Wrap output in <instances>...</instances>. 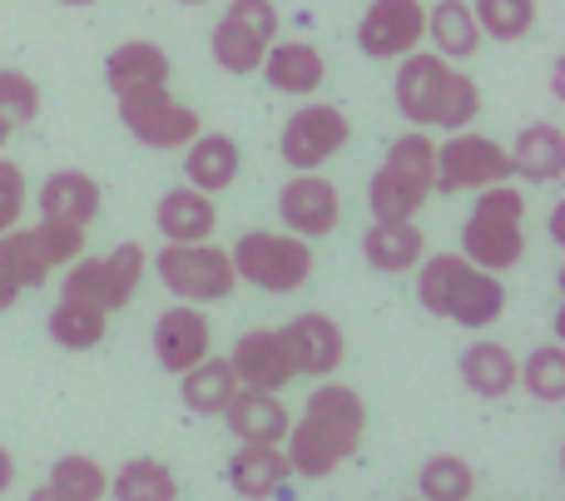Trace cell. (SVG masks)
Returning <instances> with one entry per match:
<instances>
[{
	"label": "cell",
	"instance_id": "1",
	"mask_svg": "<svg viewBox=\"0 0 565 501\" xmlns=\"http://www.w3.org/2000/svg\"><path fill=\"white\" fill-rule=\"evenodd\" d=\"M362 437H367V403L348 383H328L322 377L312 387V397L302 403L298 423H288L282 457H288L292 477L322 482V477H332L338 467H348L362 452Z\"/></svg>",
	"mask_w": 565,
	"mask_h": 501
},
{
	"label": "cell",
	"instance_id": "2",
	"mask_svg": "<svg viewBox=\"0 0 565 501\" xmlns=\"http://www.w3.org/2000/svg\"><path fill=\"white\" fill-rule=\"evenodd\" d=\"M392 99H397L402 119H412L417 129H467L481 115V89L471 75H461L451 60L431 55H402L397 79H392Z\"/></svg>",
	"mask_w": 565,
	"mask_h": 501
},
{
	"label": "cell",
	"instance_id": "3",
	"mask_svg": "<svg viewBox=\"0 0 565 501\" xmlns=\"http://www.w3.org/2000/svg\"><path fill=\"white\" fill-rule=\"evenodd\" d=\"M417 303L431 318H447V323L481 333L507 313V288L497 274L471 264L467 254H437L417 264Z\"/></svg>",
	"mask_w": 565,
	"mask_h": 501
},
{
	"label": "cell",
	"instance_id": "4",
	"mask_svg": "<svg viewBox=\"0 0 565 501\" xmlns=\"http://www.w3.org/2000/svg\"><path fill=\"white\" fill-rule=\"evenodd\" d=\"M467 224H461V254L487 274H511L526 258V194L516 184H487L477 189Z\"/></svg>",
	"mask_w": 565,
	"mask_h": 501
},
{
	"label": "cell",
	"instance_id": "5",
	"mask_svg": "<svg viewBox=\"0 0 565 501\" xmlns=\"http://www.w3.org/2000/svg\"><path fill=\"white\" fill-rule=\"evenodd\" d=\"M437 194V139L427 129L402 135L387 149L367 184V209L372 218H417Z\"/></svg>",
	"mask_w": 565,
	"mask_h": 501
},
{
	"label": "cell",
	"instance_id": "6",
	"mask_svg": "<svg viewBox=\"0 0 565 501\" xmlns=\"http://www.w3.org/2000/svg\"><path fill=\"white\" fill-rule=\"evenodd\" d=\"M65 268L70 274L60 278V294L79 298V303L99 308V313H119V308L135 303L139 284H145L149 248L129 238V244L109 248L105 258H75V264H65Z\"/></svg>",
	"mask_w": 565,
	"mask_h": 501
},
{
	"label": "cell",
	"instance_id": "7",
	"mask_svg": "<svg viewBox=\"0 0 565 501\" xmlns=\"http://www.w3.org/2000/svg\"><path fill=\"white\" fill-rule=\"evenodd\" d=\"M228 258H234L238 284H254V288H264V294H298L312 278V248H308V238H298V234L254 228V234H244L228 248Z\"/></svg>",
	"mask_w": 565,
	"mask_h": 501
},
{
	"label": "cell",
	"instance_id": "8",
	"mask_svg": "<svg viewBox=\"0 0 565 501\" xmlns=\"http://www.w3.org/2000/svg\"><path fill=\"white\" fill-rule=\"evenodd\" d=\"M154 274L179 303H224L234 298L238 274H234V258L224 248L204 244H164L154 258Z\"/></svg>",
	"mask_w": 565,
	"mask_h": 501
},
{
	"label": "cell",
	"instance_id": "9",
	"mask_svg": "<svg viewBox=\"0 0 565 501\" xmlns=\"http://www.w3.org/2000/svg\"><path fill=\"white\" fill-rule=\"evenodd\" d=\"M516 179L507 145L471 129H451L447 145H437V194H477L487 184Z\"/></svg>",
	"mask_w": 565,
	"mask_h": 501
},
{
	"label": "cell",
	"instance_id": "10",
	"mask_svg": "<svg viewBox=\"0 0 565 501\" xmlns=\"http://www.w3.org/2000/svg\"><path fill=\"white\" fill-rule=\"evenodd\" d=\"M352 139V125L338 105H322V99H308L302 109H292L288 125H282V159L292 169H322L332 154H342V145Z\"/></svg>",
	"mask_w": 565,
	"mask_h": 501
},
{
	"label": "cell",
	"instance_id": "11",
	"mask_svg": "<svg viewBox=\"0 0 565 501\" xmlns=\"http://www.w3.org/2000/svg\"><path fill=\"white\" fill-rule=\"evenodd\" d=\"M119 125H125L145 149H184L189 139L204 129V119H199L189 105H179L169 89H149V95L119 99Z\"/></svg>",
	"mask_w": 565,
	"mask_h": 501
},
{
	"label": "cell",
	"instance_id": "12",
	"mask_svg": "<svg viewBox=\"0 0 565 501\" xmlns=\"http://www.w3.org/2000/svg\"><path fill=\"white\" fill-rule=\"evenodd\" d=\"M427 35V6L422 0H367L358 20V50L367 60H402Z\"/></svg>",
	"mask_w": 565,
	"mask_h": 501
},
{
	"label": "cell",
	"instance_id": "13",
	"mask_svg": "<svg viewBox=\"0 0 565 501\" xmlns=\"http://www.w3.org/2000/svg\"><path fill=\"white\" fill-rule=\"evenodd\" d=\"M278 214L288 224V234L298 238H328L342 224V194L338 184L318 174V169H298V179L278 189Z\"/></svg>",
	"mask_w": 565,
	"mask_h": 501
},
{
	"label": "cell",
	"instance_id": "14",
	"mask_svg": "<svg viewBox=\"0 0 565 501\" xmlns=\"http://www.w3.org/2000/svg\"><path fill=\"white\" fill-rule=\"evenodd\" d=\"M282 348H288V363L298 377H332L342 367V358H348V338H342V328L332 323L328 313H298L288 318V328H278Z\"/></svg>",
	"mask_w": 565,
	"mask_h": 501
},
{
	"label": "cell",
	"instance_id": "15",
	"mask_svg": "<svg viewBox=\"0 0 565 501\" xmlns=\"http://www.w3.org/2000/svg\"><path fill=\"white\" fill-rule=\"evenodd\" d=\"M174 65H169V50L154 40H125V45L109 50L105 60V85L115 99H135L149 89H169Z\"/></svg>",
	"mask_w": 565,
	"mask_h": 501
},
{
	"label": "cell",
	"instance_id": "16",
	"mask_svg": "<svg viewBox=\"0 0 565 501\" xmlns=\"http://www.w3.org/2000/svg\"><path fill=\"white\" fill-rule=\"evenodd\" d=\"M209 343L214 333H209V318L199 313V303H174L154 318V358L164 373H189L199 358H209Z\"/></svg>",
	"mask_w": 565,
	"mask_h": 501
},
{
	"label": "cell",
	"instance_id": "17",
	"mask_svg": "<svg viewBox=\"0 0 565 501\" xmlns=\"http://www.w3.org/2000/svg\"><path fill=\"white\" fill-rule=\"evenodd\" d=\"M228 367H234L238 387H264V393H282L292 383V363H288V348H282L278 328H254L234 343L228 353Z\"/></svg>",
	"mask_w": 565,
	"mask_h": 501
},
{
	"label": "cell",
	"instance_id": "18",
	"mask_svg": "<svg viewBox=\"0 0 565 501\" xmlns=\"http://www.w3.org/2000/svg\"><path fill=\"white\" fill-rule=\"evenodd\" d=\"M154 224L164 234V244H204V238H214V224H218L214 194H204L194 184L169 189L154 204Z\"/></svg>",
	"mask_w": 565,
	"mask_h": 501
},
{
	"label": "cell",
	"instance_id": "19",
	"mask_svg": "<svg viewBox=\"0 0 565 501\" xmlns=\"http://www.w3.org/2000/svg\"><path fill=\"white\" fill-rule=\"evenodd\" d=\"M288 477L292 467L278 443H238V452L228 457V487L244 501H274Z\"/></svg>",
	"mask_w": 565,
	"mask_h": 501
},
{
	"label": "cell",
	"instance_id": "20",
	"mask_svg": "<svg viewBox=\"0 0 565 501\" xmlns=\"http://www.w3.org/2000/svg\"><path fill=\"white\" fill-rule=\"evenodd\" d=\"M50 278V258L35 244V228H6L0 234V313L20 303V294Z\"/></svg>",
	"mask_w": 565,
	"mask_h": 501
},
{
	"label": "cell",
	"instance_id": "21",
	"mask_svg": "<svg viewBox=\"0 0 565 501\" xmlns=\"http://www.w3.org/2000/svg\"><path fill=\"white\" fill-rule=\"evenodd\" d=\"M362 258L377 274H412L427 258V234L417 228V218H372V228L362 234Z\"/></svg>",
	"mask_w": 565,
	"mask_h": 501
},
{
	"label": "cell",
	"instance_id": "22",
	"mask_svg": "<svg viewBox=\"0 0 565 501\" xmlns=\"http://www.w3.org/2000/svg\"><path fill=\"white\" fill-rule=\"evenodd\" d=\"M228 423V433L238 443H278L288 437V407L278 403V393H264V387H238L234 397L218 413Z\"/></svg>",
	"mask_w": 565,
	"mask_h": 501
},
{
	"label": "cell",
	"instance_id": "23",
	"mask_svg": "<svg viewBox=\"0 0 565 501\" xmlns=\"http://www.w3.org/2000/svg\"><path fill=\"white\" fill-rule=\"evenodd\" d=\"M264 79L278 95H312V89L328 79V60L318 55V45L308 40H274L264 50Z\"/></svg>",
	"mask_w": 565,
	"mask_h": 501
},
{
	"label": "cell",
	"instance_id": "24",
	"mask_svg": "<svg viewBox=\"0 0 565 501\" xmlns=\"http://www.w3.org/2000/svg\"><path fill=\"white\" fill-rule=\"evenodd\" d=\"M40 218L89 228L99 218V184L85 169H60V174H50L45 184H40Z\"/></svg>",
	"mask_w": 565,
	"mask_h": 501
},
{
	"label": "cell",
	"instance_id": "25",
	"mask_svg": "<svg viewBox=\"0 0 565 501\" xmlns=\"http://www.w3.org/2000/svg\"><path fill=\"white\" fill-rule=\"evenodd\" d=\"M238 169H244L238 139L204 135V129H199V135L184 145V179L194 189H204V194H224V189L238 179Z\"/></svg>",
	"mask_w": 565,
	"mask_h": 501
},
{
	"label": "cell",
	"instance_id": "26",
	"mask_svg": "<svg viewBox=\"0 0 565 501\" xmlns=\"http://www.w3.org/2000/svg\"><path fill=\"white\" fill-rule=\"evenodd\" d=\"M507 154H511V169H516L526 184H556L565 174V135L551 125V119L526 125Z\"/></svg>",
	"mask_w": 565,
	"mask_h": 501
},
{
	"label": "cell",
	"instance_id": "27",
	"mask_svg": "<svg viewBox=\"0 0 565 501\" xmlns=\"http://www.w3.org/2000/svg\"><path fill=\"white\" fill-rule=\"evenodd\" d=\"M516 367H521V358L511 353L507 343L477 338V343H471L467 353H461V383H467L477 397L497 403V397L516 393Z\"/></svg>",
	"mask_w": 565,
	"mask_h": 501
},
{
	"label": "cell",
	"instance_id": "28",
	"mask_svg": "<svg viewBox=\"0 0 565 501\" xmlns=\"http://www.w3.org/2000/svg\"><path fill=\"white\" fill-rule=\"evenodd\" d=\"M422 40H431V50L457 65V60H471L481 50V25L467 0H437L427 10V35Z\"/></svg>",
	"mask_w": 565,
	"mask_h": 501
},
{
	"label": "cell",
	"instance_id": "29",
	"mask_svg": "<svg viewBox=\"0 0 565 501\" xmlns=\"http://www.w3.org/2000/svg\"><path fill=\"white\" fill-rule=\"evenodd\" d=\"M238 393V377L234 367H228V358H199L189 373H179V397H184V407L194 417H218L224 413V403Z\"/></svg>",
	"mask_w": 565,
	"mask_h": 501
},
{
	"label": "cell",
	"instance_id": "30",
	"mask_svg": "<svg viewBox=\"0 0 565 501\" xmlns=\"http://www.w3.org/2000/svg\"><path fill=\"white\" fill-rule=\"evenodd\" d=\"M109 333V313H99V308L79 303V298H65L60 294V303L50 308V338H55L60 348H70V353H85V348H99Z\"/></svg>",
	"mask_w": 565,
	"mask_h": 501
},
{
	"label": "cell",
	"instance_id": "31",
	"mask_svg": "<svg viewBox=\"0 0 565 501\" xmlns=\"http://www.w3.org/2000/svg\"><path fill=\"white\" fill-rule=\"evenodd\" d=\"M115 501H179V477L169 472L154 457H139V462H125L115 477H109V492Z\"/></svg>",
	"mask_w": 565,
	"mask_h": 501
},
{
	"label": "cell",
	"instance_id": "32",
	"mask_svg": "<svg viewBox=\"0 0 565 501\" xmlns=\"http://www.w3.org/2000/svg\"><path fill=\"white\" fill-rule=\"evenodd\" d=\"M417 492H422V501H471V497H477V472H471L467 457L437 452V457H427V462H422Z\"/></svg>",
	"mask_w": 565,
	"mask_h": 501
},
{
	"label": "cell",
	"instance_id": "33",
	"mask_svg": "<svg viewBox=\"0 0 565 501\" xmlns=\"http://www.w3.org/2000/svg\"><path fill=\"white\" fill-rule=\"evenodd\" d=\"M50 492H55L60 501H105L109 492V472L95 462V457H79V452H70V457H60L55 467H50Z\"/></svg>",
	"mask_w": 565,
	"mask_h": 501
},
{
	"label": "cell",
	"instance_id": "34",
	"mask_svg": "<svg viewBox=\"0 0 565 501\" xmlns=\"http://www.w3.org/2000/svg\"><path fill=\"white\" fill-rule=\"evenodd\" d=\"M516 387H526V393L546 407L565 403V348L541 343L536 353H526V363L516 367Z\"/></svg>",
	"mask_w": 565,
	"mask_h": 501
},
{
	"label": "cell",
	"instance_id": "35",
	"mask_svg": "<svg viewBox=\"0 0 565 501\" xmlns=\"http://www.w3.org/2000/svg\"><path fill=\"white\" fill-rule=\"evenodd\" d=\"M209 50H214V60L228 70V75H254V70L264 65L268 40H258L254 30L234 25V20L224 15V20L214 25V35H209Z\"/></svg>",
	"mask_w": 565,
	"mask_h": 501
},
{
	"label": "cell",
	"instance_id": "36",
	"mask_svg": "<svg viewBox=\"0 0 565 501\" xmlns=\"http://www.w3.org/2000/svg\"><path fill=\"white\" fill-rule=\"evenodd\" d=\"M477 25L487 30L491 40H526L531 25H536V0H477L471 6Z\"/></svg>",
	"mask_w": 565,
	"mask_h": 501
},
{
	"label": "cell",
	"instance_id": "37",
	"mask_svg": "<svg viewBox=\"0 0 565 501\" xmlns=\"http://www.w3.org/2000/svg\"><path fill=\"white\" fill-rule=\"evenodd\" d=\"M35 115H40L35 79H30L25 70H0V119H6L10 129H20V125H30Z\"/></svg>",
	"mask_w": 565,
	"mask_h": 501
},
{
	"label": "cell",
	"instance_id": "38",
	"mask_svg": "<svg viewBox=\"0 0 565 501\" xmlns=\"http://www.w3.org/2000/svg\"><path fill=\"white\" fill-rule=\"evenodd\" d=\"M35 244L45 248L50 268H65V264H75V258L85 254V228L55 224V218H40V224H35Z\"/></svg>",
	"mask_w": 565,
	"mask_h": 501
},
{
	"label": "cell",
	"instance_id": "39",
	"mask_svg": "<svg viewBox=\"0 0 565 501\" xmlns=\"http://www.w3.org/2000/svg\"><path fill=\"white\" fill-rule=\"evenodd\" d=\"M224 15L234 20V25L254 30V35L268 40V45L278 40V6H274V0H228Z\"/></svg>",
	"mask_w": 565,
	"mask_h": 501
},
{
	"label": "cell",
	"instance_id": "40",
	"mask_svg": "<svg viewBox=\"0 0 565 501\" xmlns=\"http://www.w3.org/2000/svg\"><path fill=\"white\" fill-rule=\"evenodd\" d=\"M20 214H25V174L15 159H0V234L15 228Z\"/></svg>",
	"mask_w": 565,
	"mask_h": 501
},
{
	"label": "cell",
	"instance_id": "41",
	"mask_svg": "<svg viewBox=\"0 0 565 501\" xmlns=\"http://www.w3.org/2000/svg\"><path fill=\"white\" fill-rule=\"evenodd\" d=\"M10 482H15V457H10L6 447H0V497L10 492Z\"/></svg>",
	"mask_w": 565,
	"mask_h": 501
},
{
	"label": "cell",
	"instance_id": "42",
	"mask_svg": "<svg viewBox=\"0 0 565 501\" xmlns=\"http://www.w3.org/2000/svg\"><path fill=\"white\" fill-rule=\"evenodd\" d=\"M30 501H60V497L50 492V487H35V492H30Z\"/></svg>",
	"mask_w": 565,
	"mask_h": 501
},
{
	"label": "cell",
	"instance_id": "43",
	"mask_svg": "<svg viewBox=\"0 0 565 501\" xmlns=\"http://www.w3.org/2000/svg\"><path fill=\"white\" fill-rule=\"evenodd\" d=\"M6 139H10V125H6V119H0V149H6Z\"/></svg>",
	"mask_w": 565,
	"mask_h": 501
},
{
	"label": "cell",
	"instance_id": "44",
	"mask_svg": "<svg viewBox=\"0 0 565 501\" xmlns=\"http://www.w3.org/2000/svg\"><path fill=\"white\" fill-rule=\"evenodd\" d=\"M60 6H95V0H60Z\"/></svg>",
	"mask_w": 565,
	"mask_h": 501
},
{
	"label": "cell",
	"instance_id": "45",
	"mask_svg": "<svg viewBox=\"0 0 565 501\" xmlns=\"http://www.w3.org/2000/svg\"><path fill=\"white\" fill-rule=\"evenodd\" d=\"M179 6H204V0H179Z\"/></svg>",
	"mask_w": 565,
	"mask_h": 501
},
{
	"label": "cell",
	"instance_id": "46",
	"mask_svg": "<svg viewBox=\"0 0 565 501\" xmlns=\"http://www.w3.org/2000/svg\"><path fill=\"white\" fill-rule=\"evenodd\" d=\"M417 501H422V497H417Z\"/></svg>",
	"mask_w": 565,
	"mask_h": 501
}]
</instances>
